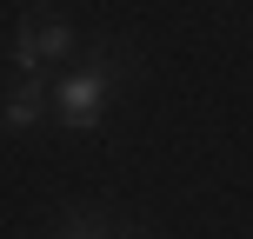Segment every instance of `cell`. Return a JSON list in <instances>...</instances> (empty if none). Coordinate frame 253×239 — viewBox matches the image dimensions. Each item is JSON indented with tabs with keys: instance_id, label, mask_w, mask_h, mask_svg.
<instances>
[{
	"instance_id": "obj_1",
	"label": "cell",
	"mask_w": 253,
	"mask_h": 239,
	"mask_svg": "<svg viewBox=\"0 0 253 239\" xmlns=\"http://www.w3.org/2000/svg\"><path fill=\"white\" fill-rule=\"evenodd\" d=\"M114 80H120V53H114V47H100L87 67H74V73H60V80H53V106H60V120H67V126H93L100 106H107V93H114Z\"/></svg>"
},
{
	"instance_id": "obj_2",
	"label": "cell",
	"mask_w": 253,
	"mask_h": 239,
	"mask_svg": "<svg viewBox=\"0 0 253 239\" xmlns=\"http://www.w3.org/2000/svg\"><path fill=\"white\" fill-rule=\"evenodd\" d=\"M74 53V27L47 20V13H27L13 27V73H40V60H67Z\"/></svg>"
},
{
	"instance_id": "obj_3",
	"label": "cell",
	"mask_w": 253,
	"mask_h": 239,
	"mask_svg": "<svg viewBox=\"0 0 253 239\" xmlns=\"http://www.w3.org/2000/svg\"><path fill=\"white\" fill-rule=\"evenodd\" d=\"M47 80H40V73H20V80H13V93H7V113H0V126H7V133H27V126H34L40 120V106H47Z\"/></svg>"
},
{
	"instance_id": "obj_4",
	"label": "cell",
	"mask_w": 253,
	"mask_h": 239,
	"mask_svg": "<svg viewBox=\"0 0 253 239\" xmlns=\"http://www.w3.org/2000/svg\"><path fill=\"white\" fill-rule=\"evenodd\" d=\"M60 239H100V226H87V219H74V226H67Z\"/></svg>"
}]
</instances>
